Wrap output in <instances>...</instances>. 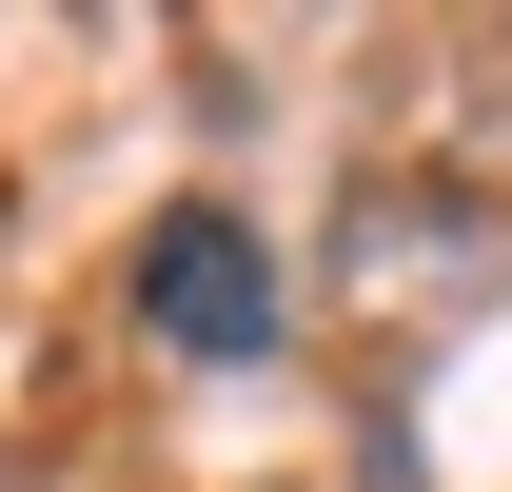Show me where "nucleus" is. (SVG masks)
Returning <instances> with one entry per match:
<instances>
[{
	"mask_svg": "<svg viewBox=\"0 0 512 492\" xmlns=\"http://www.w3.org/2000/svg\"><path fill=\"white\" fill-rule=\"evenodd\" d=\"M138 335H158V355H256V335H276V237L217 217V197H178V217L138 237Z\"/></svg>",
	"mask_w": 512,
	"mask_h": 492,
	"instance_id": "1",
	"label": "nucleus"
}]
</instances>
